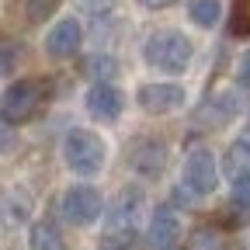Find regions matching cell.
I'll use <instances>...</instances> for the list:
<instances>
[{"instance_id": "obj_1", "label": "cell", "mask_w": 250, "mask_h": 250, "mask_svg": "<svg viewBox=\"0 0 250 250\" xmlns=\"http://www.w3.org/2000/svg\"><path fill=\"white\" fill-rule=\"evenodd\" d=\"M143 56H146L149 66L164 70V73H184L188 66H191L195 45H191V39H184L181 31L164 28V31H153V35L146 39Z\"/></svg>"}, {"instance_id": "obj_2", "label": "cell", "mask_w": 250, "mask_h": 250, "mask_svg": "<svg viewBox=\"0 0 250 250\" xmlns=\"http://www.w3.org/2000/svg\"><path fill=\"white\" fill-rule=\"evenodd\" d=\"M62 160H66V167L73 174L94 177V174H101V167L108 160V146L90 129H70L66 139H62Z\"/></svg>"}, {"instance_id": "obj_3", "label": "cell", "mask_w": 250, "mask_h": 250, "mask_svg": "<svg viewBox=\"0 0 250 250\" xmlns=\"http://www.w3.org/2000/svg\"><path fill=\"white\" fill-rule=\"evenodd\" d=\"M45 101V83L28 77V80H18L4 90V98H0V118H4L7 125H24L39 115Z\"/></svg>"}, {"instance_id": "obj_4", "label": "cell", "mask_w": 250, "mask_h": 250, "mask_svg": "<svg viewBox=\"0 0 250 250\" xmlns=\"http://www.w3.org/2000/svg\"><path fill=\"white\" fill-rule=\"evenodd\" d=\"M59 212L73 226H90L94 219L101 215V195L94 191L90 184H73V188H66V195H62Z\"/></svg>"}, {"instance_id": "obj_5", "label": "cell", "mask_w": 250, "mask_h": 250, "mask_svg": "<svg viewBox=\"0 0 250 250\" xmlns=\"http://www.w3.org/2000/svg\"><path fill=\"white\" fill-rule=\"evenodd\" d=\"M184 184L191 188V195H212L215 184H219V167H215V156L205 146H195L184 160Z\"/></svg>"}, {"instance_id": "obj_6", "label": "cell", "mask_w": 250, "mask_h": 250, "mask_svg": "<svg viewBox=\"0 0 250 250\" xmlns=\"http://www.w3.org/2000/svg\"><path fill=\"white\" fill-rule=\"evenodd\" d=\"M129 164L143 177H156V174L167 167V143L156 139V136H139L129 146Z\"/></svg>"}, {"instance_id": "obj_7", "label": "cell", "mask_w": 250, "mask_h": 250, "mask_svg": "<svg viewBox=\"0 0 250 250\" xmlns=\"http://www.w3.org/2000/svg\"><path fill=\"white\" fill-rule=\"evenodd\" d=\"M139 104L146 115H167L184 104V87L177 83H146L139 87Z\"/></svg>"}, {"instance_id": "obj_8", "label": "cell", "mask_w": 250, "mask_h": 250, "mask_svg": "<svg viewBox=\"0 0 250 250\" xmlns=\"http://www.w3.org/2000/svg\"><path fill=\"white\" fill-rule=\"evenodd\" d=\"M87 111L94 115V118H101V122H115L118 115H122V108H125V98H122V90L118 87H111L108 80H98L90 90H87Z\"/></svg>"}, {"instance_id": "obj_9", "label": "cell", "mask_w": 250, "mask_h": 250, "mask_svg": "<svg viewBox=\"0 0 250 250\" xmlns=\"http://www.w3.org/2000/svg\"><path fill=\"white\" fill-rule=\"evenodd\" d=\"M80 42H83V28H80V21L77 18H62L49 35H45V52L52 56V59H66V56H73L77 49H80Z\"/></svg>"}, {"instance_id": "obj_10", "label": "cell", "mask_w": 250, "mask_h": 250, "mask_svg": "<svg viewBox=\"0 0 250 250\" xmlns=\"http://www.w3.org/2000/svg\"><path fill=\"white\" fill-rule=\"evenodd\" d=\"M181 240V223L170 208H156L149 219V247L153 250H174Z\"/></svg>"}, {"instance_id": "obj_11", "label": "cell", "mask_w": 250, "mask_h": 250, "mask_svg": "<svg viewBox=\"0 0 250 250\" xmlns=\"http://www.w3.org/2000/svg\"><path fill=\"white\" fill-rule=\"evenodd\" d=\"M139 212H143V195L139 191H122L118 205H115V215H111V229H136Z\"/></svg>"}, {"instance_id": "obj_12", "label": "cell", "mask_w": 250, "mask_h": 250, "mask_svg": "<svg viewBox=\"0 0 250 250\" xmlns=\"http://www.w3.org/2000/svg\"><path fill=\"white\" fill-rule=\"evenodd\" d=\"M28 243H31V250H66V243H62V236L52 223H35L28 233Z\"/></svg>"}, {"instance_id": "obj_13", "label": "cell", "mask_w": 250, "mask_h": 250, "mask_svg": "<svg viewBox=\"0 0 250 250\" xmlns=\"http://www.w3.org/2000/svg\"><path fill=\"white\" fill-rule=\"evenodd\" d=\"M226 174H229L233 181L250 177V139L229 146V153H226Z\"/></svg>"}, {"instance_id": "obj_14", "label": "cell", "mask_w": 250, "mask_h": 250, "mask_svg": "<svg viewBox=\"0 0 250 250\" xmlns=\"http://www.w3.org/2000/svg\"><path fill=\"white\" fill-rule=\"evenodd\" d=\"M188 14H191V21L198 28H212L223 18V4L219 0H188Z\"/></svg>"}, {"instance_id": "obj_15", "label": "cell", "mask_w": 250, "mask_h": 250, "mask_svg": "<svg viewBox=\"0 0 250 250\" xmlns=\"http://www.w3.org/2000/svg\"><path fill=\"white\" fill-rule=\"evenodd\" d=\"M98 250H136V229H108L98 240Z\"/></svg>"}, {"instance_id": "obj_16", "label": "cell", "mask_w": 250, "mask_h": 250, "mask_svg": "<svg viewBox=\"0 0 250 250\" xmlns=\"http://www.w3.org/2000/svg\"><path fill=\"white\" fill-rule=\"evenodd\" d=\"M188 250H226V247H223V240H219L215 229L202 226V229H195L191 236H188Z\"/></svg>"}, {"instance_id": "obj_17", "label": "cell", "mask_w": 250, "mask_h": 250, "mask_svg": "<svg viewBox=\"0 0 250 250\" xmlns=\"http://www.w3.org/2000/svg\"><path fill=\"white\" fill-rule=\"evenodd\" d=\"M59 7V0H24V18L31 24H42L45 18H52Z\"/></svg>"}, {"instance_id": "obj_18", "label": "cell", "mask_w": 250, "mask_h": 250, "mask_svg": "<svg viewBox=\"0 0 250 250\" xmlns=\"http://www.w3.org/2000/svg\"><path fill=\"white\" fill-rule=\"evenodd\" d=\"M233 208H236L243 219H250V177L233 181Z\"/></svg>"}, {"instance_id": "obj_19", "label": "cell", "mask_w": 250, "mask_h": 250, "mask_svg": "<svg viewBox=\"0 0 250 250\" xmlns=\"http://www.w3.org/2000/svg\"><path fill=\"white\" fill-rule=\"evenodd\" d=\"M18 59H21V45H14V42H0V77L14 73Z\"/></svg>"}, {"instance_id": "obj_20", "label": "cell", "mask_w": 250, "mask_h": 250, "mask_svg": "<svg viewBox=\"0 0 250 250\" xmlns=\"http://www.w3.org/2000/svg\"><path fill=\"white\" fill-rule=\"evenodd\" d=\"M233 35H250V0H236V7H233Z\"/></svg>"}, {"instance_id": "obj_21", "label": "cell", "mask_w": 250, "mask_h": 250, "mask_svg": "<svg viewBox=\"0 0 250 250\" xmlns=\"http://www.w3.org/2000/svg\"><path fill=\"white\" fill-rule=\"evenodd\" d=\"M83 73H90V77H111L115 73V62H111V56H90L83 62Z\"/></svg>"}, {"instance_id": "obj_22", "label": "cell", "mask_w": 250, "mask_h": 250, "mask_svg": "<svg viewBox=\"0 0 250 250\" xmlns=\"http://www.w3.org/2000/svg\"><path fill=\"white\" fill-rule=\"evenodd\" d=\"M77 4H80L83 11H90V14H108L118 0H77Z\"/></svg>"}, {"instance_id": "obj_23", "label": "cell", "mask_w": 250, "mask_h": 250, "mask_svg": "<svg viewBox=\"0 0 250 250\" xmlns=\"http://www.w3.org/2000/svg\"><path fill=\"white\" fill-rule=\"evenodd\" d=\"M240 83L250 90V49L243 52V59H240Z\"/></svg>"}, {"instance_id": "obj_24", "label": "cell", "mask_w": 250, "mask_h": 250, "mask_svg": "<svg viewBox=\"0 0 250 250\" xmlns=\"http://www.w3.org/2000/svg\"><path fill=\"white\" fill-rule=\"evenodd\" d=\"M11 146H14V132L7 129V122H4V125H0V153H7Z\"/></svg>"}, {"instance_id": "obj_25", "label": "cell", "mask_w": 250, "mask_h": 250, "mask_svg": "<svg viewBox=\"0 0 250 250\" xmlns=\"http://www.w3.org/2000/svg\"><path fill=\"white\" fill-rule=\"evenodd\" d=\"M143 7H149V11H164V7H170L174 0H139Z\"/></svg>"}, {"instance_id": "obj_26", "label": "cell", "mask_w": 250, "mask_h": 250, "mask_svg": "<svg viewBox=\"0 0 250 250\" xmlns=\"http://www.w3.org/2000/svg\"><path fill=\"white\" fill-rule=\"evenodd\" d=\"M247 139H250V122H247Z\"/></svg>"}]
</instances>
